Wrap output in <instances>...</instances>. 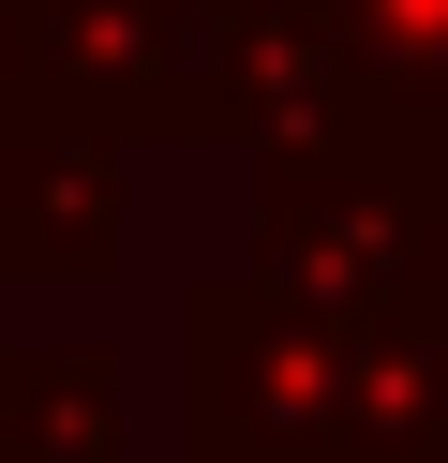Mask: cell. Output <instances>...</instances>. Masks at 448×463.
Wrapping results in <instances>:
<instances>
[{
  "label": "cell",
  "instance_id": "cell-1",
  "mask_svg": "<svg viewBox=\"0 0 448 463\" xmlns=\"http://www.w3.org/2000/svg\"><path fill=\"white\" fill-rule=\"evenodd\" d=\"M179 419L195 463H448V329L224 269L179 299Z\"/></svg>",
  "mask_w": 448,
  "mask_h": 463
},
{
  "label": "cell",
  "instance_id": "cell-2",
  "mask_svg": "<svg viewBox=\"0 0 448 463\" xmlns=\"http://www.w3.org/2000/svg\"><path fill=\"white\" fill-rule=\"evenodd\" d=\"M254 284L329 314H434L448 299V194L418 135H314L254 150Z\"/></svg>",
  "mask_w": 448,
  "mask_h": 463
},
{
  "label": "cell",
  "instance_id": "cell-3",
  "mask_svg": "<svg viewBox=\"0 0 448 463\" xmlns=\"http://www.w3.org/2000/svg\"><path fill=\"white\" fill-rule=\"evenodd\" d=\"M135 240V150L30 75L0 105V284H105Z\"/></svg>",
  "mask_w": 448,
  "mask_h": 463
},
{
  "label": "cell",
  "instance_id": "cell-4",
  "mask_svg": "<svg viewBox=\"0 0 448 463\" xmlns=\"http://www.w3.org/2000/svg\"><path fill=\"white\" fill-rule=\"evenodd\" d=\"M0 449L15 463H135L119 344H0Z\"/></svg>",
  "mask_w": 448,
  "mask_h": 463
},
{
  "label": "cell",
  "instance_id": "cell-5",
  "mask_svg": "<svg viewBox=\"0 0 448 463\" xmlns=\"http://www.w3.org/2000/svg\"><path fill=\"white\" fill-rule=\"evenodd\" d=\"M374 135H448V0H299Z\"/></svg>",
  "mask_w": 448,
  "mask_h": 463
},
{
  "label": "cell",
  "instance_id": "cell-6",
  "mask_svg": "<svg viewBox=\"0 0 448 463\" xmlns=\"http://www.w3.org/2000/svg\"><path fill=\"white\" fill-rule=\"evenodd\" d=\"M45 75V0H0V105Z\"/></svg>",
  "mask_w": 448,
  "mask_h": 463
},
{
  "label": "cell",
  "instance_id": "cell-7",
  "mask_svg": "<svg viewBox=\"0 0 448 463\" xmlns=\"http://www.w3.org/2000/svg\"><path fill=\"white\" fill-rule=\"evenodd\" d=\"M434 329H448V299H434Z\"/></svg>",
  "mask_w": 448,
  "mask_h": 463
}]
</instances>
